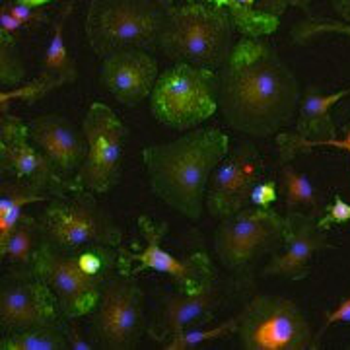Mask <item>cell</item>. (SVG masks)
<instances>
[{
	"label": "cell",
	"instance_id": "6da1fadb",
	"mask_svg": "<svg viewBox=\"0 0 350 350\" xmlns=\"http://www.w3.org/2000/svg\"><path fill=\"white\" fill-rule=\"evenodd\" d=\"M218 72V107L247 137H273L300 107V82L280 55L259 39H241Z\"/></svg>",
	"mask_w": 350,
	"mask_h": 350
},
{
	"label": "cell",
	"instance_id": "7a4b0ae2",
	"mask_svg": "<svg viewBox=\"0 0 350 350\" xmlns=\"http://www.w3.org/2000/svg\"><path fill=\"white\" fill-rule=\"evenodd\" d=\"M230 154V138L218 129H197L165 144L142 150L152 191L189 220H200L206 187Z\"/></svg>",
	"mask_w": 350,
	"mask_h": 350
},
{
	"label": "cell",
	"instance_id": "3957f363",
	"mask_svg": "<svg viewBox=\"0 0 350 350\" xmlns=\"http://www.w3.org/2000/svg\"><path fill=\"white\" fill-rule=\"evenodd\" d=\"M234 20L230 14L200 2L167 10L158 47L175 63L220 70L234 49Z\"/></svg>",
	"mask_w": 350,
	"mask_h": 350
},
{
	"label": "cell",
	"instance_id": "277c9868",
	"mask_svg": "<svg viewBox=\"0 0 350 350\" xmlns=\"http://www.w3.org/2000/svg\"><path fill=\"white\" fill-rule=\"evenodd\" d=\"M167 10L156 0H92L86 36L94 53L105 59L121 49H150L158 45Z\"/></svg>",
	"mask_w": 350,
	"mask_h": 350
},
{
	"label": "cell",
	"instance_id": "5b68a950",
	"mask_svg": "<svg viewBox=\"0 0 350 350\" xmlns=\"http://www.w3.org/2000/svg\"><path fill=\"white\" fill-rule=\"evenodd\" d=\"M45 243L61 253L78 255L84 250L119 247L121 228L94 199L92 191H70L49 200L39 218Z\"/></svg>",
	"mask_w": 350,
	"mask_h": 350
},
{
	"label": "cell",
	"instance_id": "8992f818",
	"mask_svg": "<svg viewBox=\"0 0 350 350\" xmlns=\"http://www.w3.org/2000/svg\"><path fill=\"white\" fill-rule=\"evenodd\" d=\"M152 115L175 131H189L218 109V72L177 63L158 76L150 94Z\"/></svg>",
	"mask_w": 350,
	"mask_h": 350
},
{
	"label": "cell",
	"instance_id": "52a82bcc",
	"mask_svg": "<svg viewBox=\"0 0 350 350\" xmlns=\"http://www.w3.org/2000/svg\"><path fill=\"white\" fill-rule=\"evenodd\" d=\"M238 338L245 350H308L317 347L298 304L280 296H257L238 317Z\"/></svg>",
	"mask_w": 350,
	"mask_h": 350
},
{
	"label": "cell",
	"instance_id": "ba28073f",
	"mask_svg": "<svg viewBox=\"0 0 350 350\" xmlns=\"http://www.w3.org/2000/svg\"><path fill=\"white\" fill-rule=\"evenodd\" d=\"M286 216L261 206H245L222 218L214 232V250L226 269L238 271L265 253L284 245Z\"/></svg>",
	"mask_w": 350,
	"mask_h": 350
},
{
	"label": "cell",
	"instance_id": "9c48e42d",
	"mask_svg": "<svg viewBox=\"0 0 350 350\" xmlns=\"http://www.w3.org/2000/svg\"><path fill=\"white\" fill-rule=\"evenodd\" d=\"M82 131L88 138V156L72 177V189L105 195L121 179V160L129 131L103 103L90 105Z\"/></svg>",
	"mask_w": 350,
	"mask_h": 350
},
{
	"label": "cell",
	"instance_id": "30bf717a",
	"mask_svg": "<svg viewBox=\"0 0 350 350\" xmlns=\"http://www.w3.org/2000/svg\"><path fill=\"white\" fill-rule=\"evenodd\" d=\"M138 230L146 239V247L138 250L119 247L117 273L126 276H137L142 271H156L172 276L179 292L195 294L206 282L214 280L213 265L204 251L193 253L187 259H177L172 253L163 251L162 238L167 234V224H154L148 216L138 218Z\"/></svg>",
	"mask_w": 350,
	"mask_h": 350
},
{
	"label": "cell",
	"instance_id": "8fae6325",
	"mask_svg": "<svg viewBox=\"0 0 350 350\" xmlns=\"http://www.w3.org/2000/svg\"><path fill=\"white\" fill-rule=\"evenodd\" d=\"M144 294L135 276L111 273L101 290L98 308L94 310V333L101 349H135L146 331Z\"/></svg>",
	"mask_w": 350,
	"mask_h": 350
},
{
	"label": "cell",
	"instance_id": "7c38bea8",
	"mask_svg": "<svg viewBox=\"0 0 350 350\" xmlns=\"http://www.w3.org/2000/svg\"><path fill=\"white\" fill-rule=\"evenodd\" d=\"M0 165L4 177L24 181L51 199L75 191L72 179L64 177L47 154L31 146L24 121L6 111L0 119Z\"/></svg>",
	"mask_w": 350,
	"mask_h": 350
},
{
	"label": "cell",
	"instance_id": "4fadbf2b",
	"mask_svg": "<svg viewBox=\"0 0 350 350\" xmlns=\"http://www.w3.org/2000/svg\"><path fill=\"white\" fill-rule=\"evenodd\" d=\"M0 321L6 333L39 325H63L51 286L31 267H12L0 286Z\"/></svg>",
	"mask_w": 350,
	"mask_h": 350
},
{
	"label": "cell",
	"instance_id": "5bb4252c",
	"mask_svg": "<svg viewBox=\"0 0 350 350\" xmlns=\"http://www.w3.org/2000/svg\"><path fill=\"white\" fill-rule=\"evenodd\" d=\"M55 292L64 319H76L98 308L101 290L107 276H94L84 273L78 257L61 253L43 243L38 259L31 267Z\"/></svg>",
	"mask_w": 350,
	"mask_h": 350
},
{
	"label": "cell",
	"instance_id": "9a60e30c",
	"mask_svg": "<svg viewBox=\"0 0 350 350\" xmlns=\"http://www.w3.org/2000/svg\"><path fill=\"white\" fill-rule=\"evenodd\" d=\"M262 160L251 142H241L226 156L211 177L206 208L216 218H226L250 206L251 193L261 183Z\"/></svg>",
	"mask_w": 350,
	"mask_h": 350
},
{
	"label": "cell",
	"instance_id": "2e32d148",
	"mask_svg": "<svg viewBox=\"0 0 350 350\" xmlns=\"http://www.w3.org/2000/svg\"><path fill=\"white\" fill-rule=\"evenodd\" d=\"M101 84L126 107H135L152 94L158 80V63L144 49H121L101 63Z\"/></svg>",
	"mask_w": 350,
	"mask_h": 350
},
{
	"label": "cell",
	"instance_id": "e0dca14e",
	"mask_svg": "<svg viewBox=\"0 0 350 350\" xmlns=\"http://www.w3.org/2000/svg\"><path fill=\"white\" fill-rule=\"evenodd\" d=\"M319 214H304L292 211L286 214L284 255H275L262 269L265 276H286L290 280H304L310 275L312 257L321 250H331L325 230L317 226Z\"/></svg>",
	"mask_w": 350,
	"mask_h": 350
},
{
	"label": "cell",
	"instance_id": "ac0fdd59",
	"mask_svg": "<svg viewBox=\"0 0 350 350\" xmlns=\"http://www.w3.org/2000/svg\"><path fill=\"white\" fill-rule=\"evenodd\" d=\"M29 138L43 154H47L57 170L72 179L88 156V138L63 115H41L27 123Z\"/></svg>",
	"mask_w": 350,
	"mask_h": 350
},
{
	"label": "cell",
	"instance_id": "d6986e66",
	"mask_svg": "<svg viewBox=\"0 0 350 350\" xmlns=\"http://www.w3.org/2000/svg\"><path fill=\"white\" fill-rule=\"evenodd\" d=\"M75 2H68L63 8V14L59 18V22L55 25L53 38L49 41V47L45 49L43 61H41V72L38 78H33L27 86L12 92H2V111H6L8 101H27L33 103L39 98L47 96L55 88L70 84L78 78L75 59L68 55V51L64 47V22L68 18V14L72 10Z\"/></svg>",
	"mask_w": 350,
	"mask_h": 350
},
{
	"label": "cell",
	"instance_id": "ffe728a7",
	"mask_svg": "<svg viewBox=\"0 0 350 350\" xmlns=\"http://www.w3.org/2000/svg\"><path fill=\"white\" fill-rule=\"evenodd\" d=\"M214 308H216L214 280L206 282L195 294L181 292V294L170 296L163 304L158 323L148 329V335L154 340L165 345L181 331L208 325L214 317Z\"/></svg>",
	"mask_w": 350,
	"mask_h": 350
},
{
	"label": "cell",
	"instance_id": "44dd1931",
	"mask_svg": "<svg viewBox=\"0 0 350 350\" xmlns=\"http://www.w3.org/2000/svg\"><path fill=\"white\" fill-rule=\"evenodd\" d=\"M350 96V88L335 94H319L315 88H310L300 103V117L296 123V133L310 142V148L329 146L337 140V126L331 121L329 109Z\"/></svg>",
	"mask_w": 350,
	"mask_h": 350
},
{
	"label": "cell",
	"instance_id": "7402d4cb",
	"mask_svg": "<svg viewBox=\"0 0 350 350\" xmlns=\"http://www.w3.org/2000/svg\"><path fill=\"white\" fill-rule=\"evenodd\" d=\"M187 2H200V4H213L230 14L234 20L236 29L247 38L259 39L262 36H271L278 29V16L269 14L257 8V0H187Z\"/></svg>",
	"mask_w": 350,
	"mask_h": 350
},
{
	"label": "cell",
	"instance_id": "603a6c76",
	"mask_svg": "<svg viewBox=\"0 0 350 350\" xmlns=\"http://www.w3.org/2000/svg\"><path fill=\"white\" fill-rule=\"evenodd\" d=\"M43 243L45 238H43L41 222L33 216L22 214L12 234L6 241L0 243V253L2 259L12 262V267H33Z\"/></svg>",
	"mask_w": 350,
	"mask_h": 350
},
{
	"label": "cell",
	"instance_id": "cb8c5ba5",
	"mask_svg": "<svg viewBox=\"0 0 350 350\" xmlns=\"http://www.w3.org/2000/svg\"><path fill=\"white\" fill-rule=\"evenodd\" d=\"M51 199L36 187L18 179H4L0 189V243L6 241L22 218V208L31 202H43Z\"/></svg>",
	"mask_w": 350,
	"mask_h": 350
},
{
	"label": "cell",
	"instance_id": "d4e9b609",
	"mask_svg": "<svg viewBox=\"0 0 350 350\" xmlns=\"http://www.w3.org/2000/svg\"><path fill=\"white\" fill-rule=\"evenodd\" d=\"M64 323V321H63ZM2 350H68L70 342L63 325H39L6 333L0 340Z\"/></svg>",
	"mask_w": 350,
	"mask_h": 350
},
{
	"label": "cell",
	"instance_id": "484cf974",
	"mask_svg": "<svg viewBox=\"0 0 350 350\" xmlns=\"http://www.w3.org/2000/svg\"><path fill=\"white\" fill-rule=\"evenodd\" d=\"M282 187H284L288 213L296 211L298 206H306L313 214L323 213L312 181L308 179V175L300 174L292 163H282Z\"/></svg>",
	"mask_w": 350,
	"mask_h": 350
},
{
	"label": "cell",
	"instance_id": "4316f807",
	"mask_svg": "<svg viewBox=\"0 0 350 350\" xmlns=\"http://www.w3.org/2000/svg\"><path fill=\"white\" fill-rule=\"evenodd\" d=\"M238 331V319H230V321H224L214 329H199V327H193V329H187V331H181L177 333L172 340H167L163 347L167 350H189L199 347L206 340H214V338H222L226 335H232Z\"/></svg>",
	"mask_w": 350,
	"mask_h": 350
},
{
	"label": "cell",
	"instance_id": "83f0119b",
	"mask_svg": "<svg viewBox=\"0 0 350 350\" xmlns=\"http://www.w3.org/2000/svg\"><path fill=\"white\" fill-rule=\"evenodd\" d=\"M0 82L2 86H16L24 78V66L16 51V39L8 33H0Z\"/></svg>",
	"mask_w": 350,
	"mask_h": 350
},
{
	"label": "cell",
	"instance_id": "f1b7e54d",
	"mask_svg": "<svg viewBox=\"0 0 350 350\" xmlns=\"http://www.w3.org/2000/svg\"><path fill=\"white\" fill-rule=\"evenodd\" d=\"M323 33H342L350 38V24H338L331 20H306L294 27L292 38L296 43H306L310 39L323 36Z\"/></svg>",
	"mask_w": 350,
	"mask_h": 350
},
{
	"label": "cell",
	"instance_id": "f546056e",
	"mask_svg": "<svg viewBox=\"0 0 350 350\" xmlns=\"http://www.w3.org/2000/svg\"><path fill=\"white\" fill-rule=\"evenodd\" d=\"M350 222V204L340 195H335L331 204H327L321 213V218H317V226L321 230H331L333 226L347 224Z\"/></svg>",
	"mask_w": 350,
	"mask_h": 350
},
{
	"label": "cell",
	"instance_id": "4dcf8cb0",
	"mask_svg": "<svg viewBox=\"0 0 350 350\" xmlns=\"http://www.w3.org/2000/svg\"><path fill=\"white\" fill-rule=\"evenodd\" d=\"M2 8H6L8 12L16 16V18H20L22 22H25L27 25H33V24H45L47 22V14L45 12H39L36 6H27V4H22V2H8V4H4Z\"/></svg>",
	"mask_w": 350,
	"mask_h": 350
},
{
	"label": "cell",
	"instance_id": "1f68e13d",
	"mask_svg": "<svg viewBox=\"0 0 350 350\" xmlns=\"http://www.w3.org/2000/svg\"><path fill=\"white\" fill-rule=\"evenodd\" d=\"M276 200V183L275 181H265V183H257L253 193H251V204L253 206H261V208H269Z\"/></svg>",
	"mask_w": 350,
	"mask_h": 350
},
{
	"label": "cell",
	"instance_id": "d6a6232c",
	"mask_svg": "<svg viewBox=\"0 0 350 350\" xmlns=\"http://www.w3.org/2000/svg\"><path fill=\"white\" fill-rule=\"evenodd\" d=\"M25 22H22L20 18H16L12 14L8 12L6 8H2L0 12V33H8V36H14L16 31L24 29Z\"/></svg>",
	"mask_w": 350,
	"mask_h": 350
},
{
	"label": "cell",
	"instance_id": "836d02e7",
	"mask_svg": "<svg viewBox=\"0 0 350 350\" xmlns=\"http://www.w3.org/2000/svg\"><path fill=\"white\" fill-rule=\"evenodd\" d=\"M64 333H66V337H68V342H70V349L72 350H92V345L84 340V337L78 333V329H76L72 323H70V319H64L63 323Z\"/></svg>",
	"mask_w": 350,
	"mask_h": 350
},
{
	"label": "cell",
	"instance_id": "e575fe53",
	"mask_svg": "<svg viewBox=\"0 0 350 350\" xmlns=\"http://www.w3.org/2000/svg\"><path fill=\"white\" fill-rule=\"evenodd\" d=\"M335 323H350V298L340 301L337 308L327 315V323L323 327V331H325L327 327L335 325Z\"/></svg>",
	"mask_w": 350,
	"mask_h": 350
},
{
	"label": "cell",
	"instance_id": "d590c367",
	"mask_svg": "<svg viewBox=\"0 0 350 350\" xmlns=\"http://www.w3.org/2000/svg\"><path fill=\"white\" fill-rule=\"evenodd\" d=\"M333 2V8L340 14V18L350 24V0H331Z\"/></svg>",
	"mask_w": 350,
	"mask_h": 350
},
{
	"label": "cell",
	"instance_id": "8d00e7d4",
	"mask_svg": "<svg viewBox=\"0 0 350 350\" xmlns=\"http://www.w3.org/2000/svg\"><path fill=\"white\" fill-rule=\"evenodd\" d=\"M329 146H337V148H342V150L350 152V135H347L345 140H333Z\"/></svg>",
	"mask_w": 350,
	"mask_h": 350
},
{
	"label": "cell",
	"instance_id": "74e56055",
	"mask_svg": "<svg viewBox=\"0 0 350 350\" xmlns=\"http://www.w3.org/2000/svg\"><path fill=\"white\" fill-rule=\"evenodd\" d=\"M286 4H292V6L301 8V10H308V6L312 4V0H286Z\"/></svg>",
	"mask_w": 350,
	"mask_h": 350
},
{
	"label": "cell",
	"instance_id": "f35d334b",
	"mask_svg": "<svg viewBox=\"0 0 350 350\" xmlns=\"http://www.w3.org/2000/svg\"><path fill=\"white\" fill-rule=\"evenodd\" d=\"M16 2H22V4H27V6H36V8H39V6H45L51 0H16Z\"/></svg>",
	"mask_w": 350,
	"mask_h": 350
},
{
	"label": "cell",
	"instance_id": "ab89813d",
	"mask_svg": "<svg viewBox=\"0 0 350 350\" xmlns=\"http://www.w3.org/2000/svg\"><path fill=\"white\" fill-rule=\"evenodd\" d=\"M156 2H160V4H162L165 10H170V8H174L175 0H156Z\"/></svg>",
	"mask_w": 350,
	"mask_h": 350
},
{
	"label": "cell",
	"instance_id": "60d3db41",
	"mask_svg": "<svg viewBox=\"0 0 350 350\" xmlns=\"http://www.w3.org/2000/svg\"><path fill=\"white\" fill-rule=\"evenodd\" d=\"M347 135H350V129H349V133H347Z\"/></svg>",
	"mask_w": 350,
	"mask_h": 350
}]
</instances>
